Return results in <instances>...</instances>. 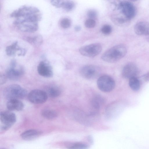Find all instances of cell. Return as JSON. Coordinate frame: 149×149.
<instances>
[{
  "label": "cell",
  "mask_w": 149,
  "mask_h": 149,
  "mask_svg": "<svg viewBox=\"0 0 149 149\" xmlns=\"http://www.w3.org/2000/svg\"><path fill=\"white\" fill-rule=\"evenodd\" d=\"M84 24L86 27L88 28H91L95 26L96 25V22L94 19L89 18L85 21Z\"/></svg>",
  "instance_id": "cell-27"
},
{
  "label": "cell",
  "mask_w": 149,
  "mask_h": 149,
  "mask_svg": "<svg viewBox=\"0 0 149 149\" xmlns=\"http://www.w3.org/2000/svg\"><path fill=\"white\" fill-rule=\"evenodd\" d=\"M103 98L100 95H96L91 100V104L93 108L95 110H98L104 103Z\"/></svg>",
  "instance_id": "cell-19"
},
{
  "label": "cell",
  "mask_w": 149,
  "mask_h": 149,
  "mask_svg": "<svg viewBox=\"0 0 149 149\" xmlns=\"http://www.w3.org/2000/svg\"><path fill=\"white\" fill-rule=\"evenodd\" d=\"M143 78L145 81H149V72L145 74L143 76Z\"/></svg>",
  "instance_id": "cell-32"
},
{
  "label": "cell",
  "mask_w": 149,
  "mask_h": 149,
  "mask_svg": "<svg viewBox=\"0 0 149 149\" xmlns=\"http://www.w3.org/2000/svg\"><path fill=\"white\" fill-rule=\"evenodd\" d=\"M99 89L104 92L111 91L114 88L115 82L113 79L109 76L104 75L100 76L97 81Z\"/></svg>",
  "instance_id": "cell-4"
},
{
  "label": "cell",
  "mask_w": 149,
  "mask_h": 149,
  "mask_svg": "<svg viewBox=\"0 0 149 149\" xmlns=\"http://www.w3.org/2000/svg\"><path fill=\"white\" fill-rule=\"evenodd\" d=\"M26 52L27 50L25 49L22 48L19 51V53L17 55L18 56H23L25 55Z\"/></svg>",
  "instance_id": "cell-31"
},
{
  "label": "cell",
  "mask_w": 149,
  "mask_h": 149,
  "mask_svg": "<svg viewBox=\"0 0 149 149\" xmlns=\"http://www.w3.org/2000/svg\"><path fill=\"white\" fill-rule=\"evenodd\" d=\"M24 72L23 68L17 66L16 61L13 60L11 62L10 66L6 71V75L10 80L17 81L21 77Z\"/></svg>",
  "instance_id": "cell-6"
},
{
  "label": "cell",
  "mask_w": 149,
  "mask_h": 149,
  "mask_svg": "<svg viewBox=\"0 0 149 149\" xmlns=\"http://www.w3.org/2000/svg\"><path fill=\"white\" fill-rule=\"evenodd\" d=\"M48 95L43 91L35 89L30 92L28 95V98L31 103L39 104L45 102L47 100Z\"/></svg>",
  "instance_id": "cell-10"
},
{
  "label": "cell",
  "mask_w": 149,
  "mask_h": 149,
  "mask_svg": "<svg viewBox=\"0 0 149 149\" xmlns=\"http://www.w3.org/2000/svg\"><path fill=\"white\" fill-rule=\"evenodd\" d=\"M102 50V46L99 43H94L83 46L79 49L82 55L88 57H94L98 55Z\"/></svg>",
  "instance_id": "cell-7"
},
{
  "label": "cell",
  "mask_w": 149,
  "mask_h": 149,
  "mask_svg": "<svg viewBox=\"0 0 149 149\" xmlns=\"http://www.w3.org/2000/svg\"><path fill=\"white\" fill-rule=\"evenodd\" d=\"M4 95L8 100L24 98L27 95L26 90L19 85L12 84L4 90Z\"/></svg>",
  "instance_id": "cell-3"
},
{
  "label": "cell",
  "mask_w": 149,
  "mask_h": 149,
  "mask_svg": "<svg viewBox=\"0 0 149 149\" xmlns=\"http://www.w3.org/2000/svg\"><path fill=\"white\" fill-rule=\"evenodd\" d=\"M129 85L130 88L134 91L138 90L140 88L139 81L136 77L129 79Z\"/></svg>",
  "instance_id": "cell-23"
},
{
  "label": "cell",
  "mask_w": 149,
  "mask_h": 149,
  "mask_svg": "<svg viewBox=\"0 0 149 149\" xmlns=\"http://www.w3.org/2000/svg\"><path fill=\"white\" fill-rule=\"evenodd\" d=\"M7 109L10 111H20L24 108L23 103L18 99L9 100L6 104Z\"/></svg>",
  "instance_id": "cell-15"
},
{
  "label": "cell",
  "mask_w": 149,
  "mask_h": 149,
  "mask_svg": "<svg viewBox=\"0 0 149 149\" xmlns=\"http://www.w3.org/2000/svg\"><path fill=\"white\" fill-rule=\"evenodd\" d=\"M74 29L77 31H79L81 29V27L79 26H76L74 27Z\"/></svg>",
  "instance_id": "cell-33"
},
{
  "label": "cell",
  "mask_w": 149,
  "mask_h": 149,
  "mask_svg": "<svg viewBox=\"0 0 149 149\" xmlns=\"http://www.w3.org/2000/svg\"><path fill=\"white\" fill-rule=\"evenodd\" d=\"M22 48L18 45V42L15 41L11 45L7 46L5 51L8 56H15L17 51L19 52Z\"/></svg>",
  "instance_id": "cell-17"
},
{
  "label": "cell",
  "mask_w": 149,
  "mask_h": 149,
  "mask_svg": "<svg viewBox=\"0 0 149 149\" xmlns=\"http://www.w3.org/2000/svg\"><path fill=\"white\" fill-rule=\"evenodd\" d=\"M6 78H7L6 75L1 74L0 77V84H3L5 83L6 80Z\"/></svg>",
  "instance_id": "cell-30"
},
{
  "label": "cell",
  "mask_w": 149,
  "mask_h": 149,
  "mask_svg": "<svg viewBox=\"0 0 149 149\" xmlns=\"http://www.w3.org/2000/svg\"><path fill=\"white\" fill-rule=\"evenodd\" d=\"M37 70L38 74L43 77L50 78L53 76V68L49 63L46 61H42L39 63Z\"/></svg>",
  "instance_id": "cell-12"
},
{
  "label": "cell",
  "mask_w": 149,
  "mask_h": 149,
  "mask_svg": "<svg viewBox=\"0 0 149 149\" xmlns=\"http://www.w3.org/2000/svg\"><path fill=\"white\" fill-rule=\"evenodd\" d=\"M127 52L126 46L119 44L113 47L105 52L101 58L104 61L110 63L116 62L123 58Z\"/></svg>",
  "instance_id": "cell-1"
},
{
  "label": "cell",
  "mask_w": 149,
  "mask_h": 149,
  "mask_svg": "<svg viewBox=\"0 0 149 149\" xmlns=\"http://www.w3.org/2000/svg\"><path fill=\"white\" fill-rule=\"evenodd\" d=\"M60 24L61 26L63 29L68 28L71 25V20L68 18H64L61 20Z\"/></svg>",
  "instance_id": "cell-25"
},
{
  "label": "cell",
  "mask_w": 149,
  "mask_h": 149,
  "mask_svg": "<svg viewBox=\"0 0 149 149\" xmlns=\"http://www.w3.org/2000/svg\"><path fill=\"white\" fill-rule=\"evenodd\" d=\"M80 73L84 78L88 80L95 79L100 75V68L93 65H87L82 67L80 69Z\"/></svg>",
  "instance_id": "cell-8"
},
{
  "label": "cell",
  "mask_w": 149,
  "mask_h": 149,
  "mask_svg": "<svg viewBox=\"0 0 149 149\" xmlns=\"http://www.w3.org/2000/svg\"><path fill=\"white\" fill-rule=\"evenodd\" d=\"M136 34L139 35H149V22L146 21L139 22L134 27Z\"/></svg>",
  "instance_id": "cell-14"
},
{
  "label": "cell",
  "mask_w": 149,
  "mask_h": 149,
  "mask_svg": "<svg viewBox=\"0 0 149 149\" xmlns=\"http://www.w3.org/2000/svg\"><path fill=\"white\" fill-rule=\"evenodd\" d=\"M13 23L19 30L23 32H34L38 29V22L23 17L16 18Z\"/></svg>",
  "instance_id": "cell-2"
},
{
  "label": "cell",
  "mask_w": 149,
  "mask_h": 149,
  "mask_svg": "<svg viewBox=\"0 0 149 149\" xmlns=\"http://www.w3.org/2000/svg\"><path fill=\"white\" fill-rule=\"evenodd\" d=\"M0 119L2 124L0 130H6L15 123L16 116L15 114L11 111H3L0 113Z\"/></svg>",
  "instance_id": "cell-5"
},
{
  "label": "cell",
  "mask_w": 149,
  "mask_h": 149,
  "mask_svg": "<svg viewBox=\"0 0 149 149\" xmlns=\"http://www.w3.org/2000/svg\"><path fill=\"white\" fill-rule=\"evenodd\" d=\"M41 113L43 117L49 120L54 119L57 116V113L56 111L50 109H44L41 111Z\"/></svg>",
  "instance_id": "cell-20"
},
{
  "label": "cell",
  "mask_w": 149,
  "mask_h": 149,
  "mask_svg": "<svg viewBox=\"0 0 149 149\" xmlns=\"http://www.w3.org/2000/svg\"><path fill=\"white\" fill-rule=\"evenodd\" d=\"M87 15L89 19H94L97 17V13L96 10L91 9L88 11Z\"/></svg>",
  "instance_id": "cell-28"
},
{
  "label": "cell",
  "mask_w": 149,
  "mask_h": 149,
  "mask_svg": "<svg viewBox=\"0 0 149 149\" xmlns=\"http://www.w3.org/2000/svg\"><path fill=\"white\" fill-rule=\"evenodd\" d=\"M119 9L127 19L133 18L136 13V10L134 5L132 3L124 1L119 3Z\"/></svg>",
  "instance_id": "cell-9"
},
{
  "label": "cell",
  "mask_w": 149,
  "mask_h": 149,
  "mask_svg": "<svg viewBox=\"0 0 149 149\" xmlns=\"http://www.w3.org/2000/svg\"><path fill=\"white\" fill-rule=\"evenodd\" d=\"M26 40L31 45L36 46L41 45L43 41L42 36L39 34L28 36Z\"/></svg>",
  "instance_id": "cell-18"
},
{
  "label": "cell",
  "mask_w": 149,
  "mask_h": 149,
  "mask_svg": "<svg viewBox=\"0 0 149 149\" xmlns=\"http://www.w3.org/2000/svg\"><path fill=\"white\" fill-rule=\"evenodd\" d=\"M75 6V3L72 1H63L61 7L65 10L69 11L73 9Z\"/></svg>",
  "instance_id": "cell-24"
},
{
  "label": "cell",
  "mask_w": 149,
  "mask_h": 149,
  "mask_svg": "<svg viewBox=\"0 0 149 149\" xmlns=\"http://www.w3.org/2000/svg\"><path fill=\"white\" fill-rule=\"evenodd\" d=\"M42 132L36 130H29L23 132L21 136L25 140L30 141L35 139L42 134Z\"/></svg>",
  "instance_id": "cell-16"
},
{
  "label": "cell",
  "mask_w": 149,
  "mask_h": 149,
  "mask_svg": "<svg viewBox=\"0 0 149 149\" xmlns=\"http://www.w3.org/2000/svg\"><path fill=\"white\" fill-rule=\"evenodd\" d=\"M112 28L109 24H105L103 25L101 29L102 32L106 35H109L111 32Z\"/></svg>",
  "instance_id": "cell-26"
},
{
  "label": "cell",
  "mask_w": 149,
  "mask_h": 149,
  "mask_svg": "<svg viewBox=\"0 0 149 149\" xmlns=\"http://www.w3.org/2000/svg\"><path fill=\"white\" fill-rule=\"evenodd\" d=\"M63 1L53 0L50 1V3L54 6L57 8H59L62 7Z\"/></svg>",
  "instance_id": "cell-29"
},
{
  "label": "cell",
  "mask_w": 149,
  "mask_h": 149,
  "mask_svg": "<svg viewBox=\"0 0 149 149\" xmlns=\"http://www.w3.org/2000/svg\"><path fill=\"white\" fill-rule=\"evenodd\" d=\"M66 147L68 149H88L89 146L83 143L76 142L67 144Z\"/></svg>",
  "instance_id": "cell-21"
},
{
  "label": "cell",
  "mask_w": 149,
  "mask_h": 149,
  "mask_svg": "<svg viewBox=\"0 0 149 149\" xmlns=\"http://www.w3.org/2000/svg\"><path fill=\"white\" fill-rule=\"evenodd\" d=\"M47 93L50 97L54 98L58 96L61 94V91L58 87L52 86L48 89Z\"/></svg>",
  "instance_id": "cell-22"
},
{
  "label": "cell",
  "mask_w": 149,
  "mask_h": 149,
  "mask_svg": "<svg viewBox=\"0 0 149 149\" xmlns=\"http://www.w3.org/2000/svg\"><path fill=\"white\" fill-rule=\"evenodd\" d=\"M37 7L30 6H23L15 10L10 14V17L15 18L26 16L40 12Z\"/></svg>",
  "instance_id": "cell-11"
},
{
  "label": "cell",
  "mask_w": 149,
  "mask_h": 149,
  "mask_svg": "<svg viewBox=\"0 0 149 149\" xmlns=\"http://www.w3.org/2000/svg\"><path fill=\"white\" fill-rule=\"evenodd\" d=\"M138 72L136 65L132 63H130L124 66L122 70V74L125 78L130 79L136 77Z\"/></svg>",
  "instance_id": "cell-13"
},
{
  "label": "cell",
  "mask_w": 149,
  "mask_h": 149,
  "mask_svg": "<svg viewBox=\"0 0 149 149\" xmlns=\"http://www.w3.org/2000/svg\"><path fill=\"white\" fill-rule=\"evenodd\" d=\"M0 149H7L2 148H1Z\"/></svg>",
  "instance_id": "cell-34"
}]
</instances>
